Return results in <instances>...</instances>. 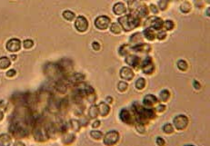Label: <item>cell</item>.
I'll list each match as a JSON object with an SVG mask.
<instances>
[{"instance_id": "cell-1", "label": "cell", "mask_w": 210, "mask_h": 146, "mask_svg": "<svg viewBox=\"0 0 210 146\" xmlns=\"http://www.w3.org/2000/svg\"><path fill=\"white\" fill-rule=\"evenodd\" d=\"M26 125L27 123H23L22 121H20L17 118H15L14 122H12L9 126V131L11 134L16 138H24L27 137L28 134V131Z\"/></svg>"}, {"instance_id": "cell-2", "label": "cell", "mask_w": 210, "mask_h": 146, "mask_svg": "<svg viewBox=\"0 0 210 146\" xmlns=\"http://www.w3.org/2000/svg\"><path fill=\"white\" fill-rule=\"evenodd\" d=\"M118 22L120 23V26L125 29L126 31H131L137 27L140 24V19L132 15H126L122 17L118 18Z\"/></svg>"}, {"instance_id": "cell-3", "label": "cell", "mask_w": 210, "mask_h": 146, "mask_svg": "<svg viewBox=\"0 0 210 146\" xmlns=\"http://www.w3.org/2000/svg\"><path fill=\"white\" fill-rule=\"evenodd\" d=\"M45 75L54 81H58L61 79V76L63 75V73L58 65V64H47L45 67Z\"/></svg>"}, {"instance_id": "cell-4", "label": "cell", "mask_w": 210, "mask_h": 146, "mask_svg": "<svg viewBox=\"0 0 210 146\" xmlns=\"http://www.w3.org/2000/svg\"><path fill=\"white\" fill-rule=\"evenodd\" d=\"M35 127L33 129V136L38 142H44L48 139V135L46 133L45 126H44L40 122H36L34 124Z\"/></svg>"}, {"instance_id": "cell-5", "label": "cell", "mask_w": 210, "mask_h": 146, "mask_svg": "<svg viewBox=\"0 0 210 146\" xmlns=\"http://www.w3.org/2000/svg\"><path fill=\"white\" fill-rule=\"evenodd\" d=\"M140 66L145 75H152L155 71V64L151 57H146Z\"/></svg>"}, {"instance_id": "cell-6", "label": "cell", "mask_w": 210, "mask_h": 146, "mask_svg": "<svg viewBox=\"0 0 210 146\" xmlns=\"http://www.w3.org/2000/svg\"><path fill=\"white\" fill-rule=\"evenodd\" d=\"M173 123H174L176 129L182 131V130L186 128V126L188 124V118L184 114H179L174 118Z\"/></svg>"}, {"instance_id": "cell-7", "label": "cell", "mask_w": 210, "mask_h": 146, "mask_svg": "<svg viewBox=\"0 0 210 146\" xmlns=\"http://www.w3.org/2000/svg\"><path fill=\"white\" fill-rule=\"evenodd\" d=\"M119 140V134L117 131H110L106 134L104 137V144L106 145H114Z\"/></svg>"}, {"instance_id": "cell-8", "label": "cell", "mask_w": 210, "mask_h": 146, "mask_svg": "<svg viewBox=\"0 0 210 146\" xmlns=\"http://www.w3.org/2000/svg\"><path fill=\"white\" fill-rule=\"evenodd\" d=\"M110 25V18L106 16H100L95 20V26L100 30L107 29Z\"/></svg>"}, {"instance_id": "cell-9", "label": "cell", "mask_w": 210, "mask_h": 146, "mask_svg": "<svg viewBox=\"0 0 210 146\" xmlns=\"http://www.w3.org/2000/svg\"><path fill=\"white\" fill-rule=\"evenodd\" d=\"M58 65L63 73V75H70V73L73 70V63L69 59H62L59 63Z\"/></svg>"}, {"instance_id": "cell-10", "label": "cell", "mask_w": 210, "mask_h": 146, "mask_svg": "<svg viewBox=\"0 0 210 146\" xmlns=\"http://www.w3.org/2000/svg\"><path fill=\"white\" fill-rule=\"evenodd\" d=\"M75 26H76V28H77L78 31H79V32H85L87 30V28H88V21H87V19L85 16H79L76 19Z\"/></svg>"}, {"instance_id": "cell-11", "label": "cell", "mask_w": 210, "mask_h": 146, "mask_svg": "<svg viewBox=\"0 0 210 146\" xmlns=\"http://www.w3.org/2000/svg\"><path fill=\"white\" fill-rule=\"evenodd\" d=\"M126 63L128 65L134 67L135 69H138L140 67V64H141L140 58L138 56L135 55V54H129V55H127L126 57Z\"/></svg>"}, {"instance_id": "cell-12", "label": "cell", "mask_w": 210, "mask_h": 146, "mask_svg": "<svg viewBox=\"0 0 210 146\" xmlns=\"http://www.w3.org/2000/svg\"><path fill=\"white\" fill-rule=\"evenodd\" d=\"M21 48V41L17 38L10 39L6 44V49L9 52H17Z\"/></svg>"}, {"instance_id": "cell-13", "label": "cell", "mask_w": 210, "mask_h": 146, "mask_svg": "<svg viewBox=\"0 0 210 146\" xmlns=\"http://www.w3.org/2000/svg\"><path fill=\"white\" fill-rule=\"evenodd\" d=\"M119 118L120 120L125 123L126 124H133L134 123V119L132 118V115L130 113V112L126 109H122L119 113Z\"/></svg>"}, {"instance_id": "cell-14", "label": "cell", "mask_w": 210, "mask_h": 146, "mask_svg": "<svg viewBox=\"0 0 210 146\" xmlns=\"http://www.w3.org/2000/svg\"><path fill=\"white\" fill-rule=\"evenodd\" d=\"M119 74H120V77L125 81H131L135 76V74L132 71V69L126 66H124L120 69Z\"/></svg>"}, {"instance_id": "cell-15", "label": "cell", "mask_w": 210, "mask_h": 146, "mask_svg": "<svg viewBox=\"0 0 210 146\" xmlns=\"http://www.w3.org/2000/svg\"><path fill=\"white\" fill-rule=\"evenodd\" d=\"M85 80V75L83 74L80 73H76V74H71L68 77H67V81L71 84L74 85H78L80 83H83Z\"/></svg>"}, {"instance_id": "cell-16", "label": "cell", "mask_w": 210, "mask_h": 146, "mask_svg": "<svg viewBox=\"0 0 210 146\" xmlns=\"http://www.w3.org/2000/svg\"><path fill=\"white\" fill-rule=\"evenodd\" d=\"M148 22H149V26L155 30H161L164 24L163 20L159 17H151L148 19Z\"/></svg>"}, {"instance_id": "cell-17", "label": "cell", "mask_w": 210, "mask_h": 146, "mask_svg": "<svg viewBox=\"0 0 210 146\" xmlns=\"http://www.w3.org/2000/svg\"><path fill=\"white\" fill-rule=\"evenodd\" d=\"M97 109H98V113L101 116L105 117L107 116L109 112H110V107L107 103H99V104L97 105Z\"/></svg>"}, {"instance_id": "cell-18", "label": "cell", "mask_w": 210, "mask_h": 146, "mask_svg": "<svg viewBox=\"0 0 210 146\" xmlns=\"http://www.w3.org/2000/svg\"><path fill=\"white\" fill-rule=\"evenodd\" d=\"M158 102V98L156 97L155 96L153 95H147L146 96L144 99H143V103L145 106H147V107H150L154 104H156Z\"/></svg>"}, {"instance_id": "cell-19", "label": "cell", "mask_w": 210, "mask_h": 146, "mask_svg": "<svg viewBox=\"0 0 210 146\" xmlns=\"http://www.w3.org/2000/svg\"><path fill=\"white\" fill-rule=\"evenodd\" d=\"M126 11V7L125 5V4L121 3V2H118L117 4H115L114 7H113V12L118 15V16H120V15H123L125 14Z\"/></svg>"}, {"instance_id": "cell-20", "label": "cell", "mask_w": 210, "mask_h": 146, "mask_svg": "<svg viewBox=\"0 0 210 146\" xmlns=\"http://www.w3.org/2000/svg\"><path fill=\"white\" fill-rule=\"evenodd\" d=\"M131 50L135 52H140V53H148L151 50V47L147 44H138L131 47Z\"/></svg>"}, {"instance_id": "cell-21", "label": "cell", "mask_w": 210, "mask_h": 146, "mask_svg": "<svg viewBox=\"0 0 210 146\" xmlns=\"http://www.w3.org/2000/svg\"><path fill=\"white\" fill-rule=\"evenodd\" d=\"M55 88H56V89L57 90V92H59L60 94H66L67 91V83H66L64 80L60 79V80L56 81Z\"/></svg>"}, {"instance_id": "cell-22", "label": "cell", "mask_w": 210, "mask_h": 146, "mask_svg": "<svg viewBox=\"0 0 210 146\" xmlns=\"http://www.w3.org/2000/svg\"><path fill=\"white\" fill-rule=\"evenodd\" d=\"M12 138L10 135L6 134H3L0 135V145L5 146V145H9L11 144Z\"/></svg>"}, {"instance_id": "cell-23", "label": "cell", "mask_w": 210, "mask_h": 146, "mask_svg": "<svg viewBox=\"0 0 210 146\" xmlns=\"http://www.w3.org/2000/svg\"><path fill=\"white\" fill-rule=\"evenodd\" d=\"M75 135L72 134H65L62 137V142L65 144H70L75 141Z\"/></svg>"}, {"instance_id": "cell-24", "label": "cell", "mask_w": 210, "mask_h": 146, "mask_svg": "<svg viewBox=\"0 0 210 146\" xmlns=\"http://www.w3.org/2000/svg\"><path fill=\"white\" fill-rule=\"evenodd\" d=\"M144 35H145V37L149 41H153L156 38V34H155V32H154V30L152 28L145 29L144 30Z\"/></svg>"}, {"instance_id": "cell-25", "label": "cell", "mask_w": 210, "mask_h": 146, "mask_svg": "<svg viewBox=\"0 0 210 146\" xmlns=\"http://www.w3.org/2000/svg\"><path fill=\"white\" fill-rule=\"evenodd\" d=\"M99 114L98 113V109H97V105H92L89 110H88V115L90 118L92 119H95L97 117V115Z\"/></svg>"}, {"instance_id": "cell-26", "label": "cell", "mask_w": 210, "mask_h": 146, "mask_svg": "<svg viewBox=\"0 0 210 146\" xmlns=\"http://www.w3.org/2000/svg\"><path fill=\"white\" fill-rule=\"evenodd\" d=\"M110 30L112 33L118 35V34H120L121 31H122V28H121V26L118 24V23H112L111 26H110Z\"/></svg>"}, {"instance_id": "cell-27", "label": "cell", "mask_w": 210, "mask_h": 146, "mask_svg": "<svg viewBox=\"0 0 210 146\" xmlns=\"http://www.w3.org/2000/svg\"><path fill=\"white\" fill-rule=\"evenodd\" d=\"M10 65V60L8 57L3 56L0 58V68L1 69H6Z\"/></svg>"}, {"instance_id": "cell-28", "label": "cell", "mask_w": 210, "mask_h": 146, "mask_svg": "<svg viewBox=\"0 0 210 146\" xmlns=\"http://www.w3.org/2000/svg\"><path fill=\"white\" fill-rule=\"evenodd\" d=\"M76 15L75 13H73L72 11H69V10H66L63 12V17L67 20V21H72L74 18H75Z\"/></svg>"}, {"instance_id": "cell-29", "label": "cell", "mask_w": 210, "mask_h": 146, "mask_svg": "<svg viewBox=\"0 0 210 146\" xmlns=\"http://www.w3.org/2000/svg\"><path fill=\"white\" fill-rule=\"evenodd\" d=\"M69 123H70L71 128H72L75 132H78V131L80 130V128H81V123H80V122L78 121V120H71Z\"/></svg>"}, {"instance_id": "cell-30", "label": "cell", "mask_w": 210, "mask_h": 146, "mask_svg": "<svg viewBox=\"0 0 210 146\" xmlns=\"http://www.w3.org/2000/svg\"><path fill=\"white\" fill-rule=\"evenodd\" d=\"M146 86V80L143 77H140L136 80V87L138 90H143Z\"/></svg>"}, {"instance_id": "cell-31", "label": "cell", "mask_w": 210, "mask_h": 146, "mask_svg": "<svg viewBox=\"0 0 210 146\" xmlns=\"http://www.w3.org/2000/svg\"><path fill=\"white\" fill-rule=\"evenodd\" d=\"M159 97H160V100H161V102H168V99H169V97H170V93H169V91L168 90H167V89H165V90H162L161 92H160V96H159Z\"/></svg>"}, {"instance_id": "cell-32", "label": "cell", "mask_w": 210, "mask_h": 146, "mask_svg": "<svg viewBox=\"0 0 210 146\" xmlns=\"http://www.w3.org/2000/svg\"><path fill=\"white\" fill-rule=\"evenodd\" d=\"M138 15L142 17L147 16L148 15V8L147 7V5H141L140 7H138Z\"/></svg>"}, {"instance_id": "cell-33", "label": "cell", "mask_w": 210, "mask_h": 146, "mask_svg": "<svg viewBox=\"0 0 210 146\" xmlns=\"http://www.w3.org/2000/svg\"><path fill=\"white\" fill-rule=\"evenodd\" d=\"M177 67L180 71H186L187 68H188V65H187V63L185 61V60H179L177 62Z\"/></svg>"}, {"instance_id": "cell-34", "label": "cell", "mask_w": 210, "mask_h": 146, "mask_svg": "<svg viewBox=\"0 0 210 146\" xmlns=\"http://www.w3.org/2000/svg\"><path fill=\"white\" fill-rule=\"evenodd\" d=\"M130 50H131V47H130L128 45H123V46L119 48V54H120V55L125 56V55H126V54L129 53Z\"/></svg>"}, {"instance_id": "cell-35", "label": "cell", "mask_w": 210, "mask_h": 146, "mask_svg": "<svg viewBox=\"0 0 210 146\" xmlns=\"http://www.w3.org/2000/svg\"><path fill=\"white\" fill-rule=\"evenodd\" d=\"M90 136H91L93 139H96V140H100V139L103 137V134H102L100 131H91V133H90Z\"/></svg>"}, {"instance_id": "cell-36", "label": "cell", "mask_w": 210, "mask_h": 146, "mask_svg": "<svg viewBox=\"0 0 210 146\" xmlns=\"http://www.w3.org/2000/svg\"><path fill=\"white\" fill-rule=\"evenodd\" d=\"M180 8H181V11L183 13H188L191 10V5L188 2H185L181 5Z\"/></svg>"}, {"instance_id": "cell-37", "label": "cell", "mask_w": 210, "mask_h": 146, "mask_svg": "<svg viewBox=\"0 0 210 146\" xmlns=\"http://www.w3.org/2000/svg\"><path fill=\"white\" fill-rule=\"evenodd\" d=\"M127 87H128L127 83L124 82V81H120V82L118 83V89L120 92H122V93L127 90Z\"/></svg>"}, {"instance_id": "cell-38", "label": "cell", "mask_w": 210, "mask_h": 146, "mask_svg": "<svg viewBox=\"0 0 210 146\" xmlns=\"http://www.w3.org/2000/svg\"><path fill=\"white\" fill-rule=\"evenodd\" d=\"M163 131L165 134H170L174 132V127L172 124L170 123H166L164 126H163Z\"/></svg>"}, {"instance_id": "cell-39", "label": "cell", "mask_w": 210, "mask_h": 146, "mask_svg": "<svg viewBox=\"0 0 210 146\" xmlns=\"http://www.w3.org/2000/svg\"><path fill=\"white\" fill-rule=\"evenodd\" d=\"M136 129L138 133L140 134H145L146 132V127H145V124L144 123H136Z\"/></svg>"}, {"instance_id": "cell-40", "label": "cell", "mask_w": 210, "mask_h": 146, "mask_svg": "<svg viewBox=\"0 0 210 146\" xmlns=\"http://www.w3.org/2000/svg\"><path fill=\"white\" fill-rule=\"evenodd\" d=\"M163 26H164L167 30L170 31V30H172V29L174 28L175 25H174V22H173L172 20H167V21L163 24Z\"/></svg>"}, {"instance_id": "cell-41", "label": "cell", "mask_w": 210, "mask_h": 146, "mask_svg": "<svg viewBox=\"0 0 210 146\" xmlns=\"http://www.w3.org/2000/svg\"><path fill=\"white\" fill-rule=\"evenodd\" d=\"M33 45H34V42H33L32 40H30V39H27V40H25L24 43H23L24 47L27 49L31 48V47H33Z\"/></svg>"}, {"instance_id": "cell-42", "label": "cell", "mask_w": 210, "mask_h": 146, "mask_svg": "<svg viewBox=\"0 0 210 146\" xmlns=\"http://www.w3.org/2000/svg\"><path fill=\"white\" fill-rule=\"evenodd\" d=\"M141 37V34H139V33H136V34H134L132 36H131V38H130V41L131 42H138V41H140V38Z\"/></svg>"}, {"instance_id": "cell-43", "label": "cell", "mask_w": 210, "mask_h": 146, "mask_svg": "<svg viewBox=\"0 0 210 146\" xmlns=\"http://www.w3.org/2000/svg\"><path fill=\"white\" fill-rule=\"evenodd\" d=\"M86 98H87V101L91 103H94L96 100V93H92L88 96H86Z\"/></svg>"}, {"instance_id": "cell-44", "label": "cell", "mask_w": 210, "mask_h": 146, "mask_svg": "<svg viewBox=\"0 0 210 146\" xmlns=\"http://www.w3.org/2000/svg\"><path fill=\"white\" fill-rule=\"evenodd\" d=\"M157 37H158L159 40H164V39L167 37V33H166L165 31L161 30V31H159L158 34L157 35Z\"/></svg>"}, {"instance_id": "cell-45", "label": "cell", "mask_w": 210, "mask_h": 146, "mask_svg": "<svg viewBox=\"0 0 210 146\" xmlns=\"http://www.w3.org/2000/svg\"><path fill=\"white\" fill-rule=\"evenodd\" d=\"M166 110V106L164 104H158L156 108V111L158 113H163Z\"/></svg>"}, {"instance_id": "cell-46", "label": "cell", "mask_w": 210, "mask_h": 146, "mask_svg": "<svg viewBox=\"0 0 210 146\" xmlns=\"http://www.w3.org/2000/svg\"><path fill=\"white\" fill-rule=\"evenodd\" d=\"M16 70L11 69V70H8V71H7V73H6V76H7V77H13V76H15V75H16Z\"/></svg>"}, {"instance_id": "cell-47", "label": "cell", "mask_w": 210, "mask_h": 146, "mask_svg": "<svg viewBox=\"0 0 210 146\" xmlns=\"http://www.w3.org/2000/svg\"><path fill=\"white\" fill-rule=\"evenodd\" d=\"M166 143H165V141H164V139L163 138H161V137H158L157 138V144L159 146H162L164 145Z\"/></svg>"}, {"instance_id": "cell-48", "label": "cell", "mask_w": 210, "mask_h": 146, "mask_svg": "<svg viewBox=\"0 0 210 146\" xmlns=\"http://www.w3.org/2000/svg\"><path fill=\"white\" fill-rule=\"evenodd\" d=\"M92 47H93L94 50L98 51V50L100 49V45H99V43H98V42H93V44H92Z\"/></svg>"}, {"instance_id": "cell-49", "label": "cell", "mask_w": 210, "mask_h": 146, "mask_svg": "<svg viewBox=\"0 0 210 146\" xmlns=\"http://www.w3.org/2000/svg\"><path fill=\"white\" fill-rule=\"evenodd\" d=\"M193 85H194L195 89H197V90H199V89L201 88V85H200V84H199L197 81H194V83H193Z\"/></svg>"}, {"instance_id": "cell-50", "label": "cell", "mask_w": 210, "mask_h": 146, "mask_svg": "<svg viewBox=\"0 0 210 146\" xmlns=\"http://www.w3.org/2000/svg\"><path fill=\"white\" fill-rule=\"evenodd\" d=\"M150 9H151V11H152L153 13H155V14H157V13L158 12V10L157 9V6H156L155 5H150Z\"/></svg>"}, {"instance_id": "cell-51", "label": "cell", "mask_w": 210, "mask_h": 146, "mask_svg": "<svg viewBox=\"0 0 210 146\" xmlns=\"http://www.w3.org/2000/svg\"><path fill=\"white\" fill-rule=\"evenodd\" d=\"M99 126H100V121H98V120H96V122H94L93 124H92V127H93V128H97V127H99Z\"/></svg>"}, {"instance_id": "cell-52", "label": "cell", "mask_w": 210, "mask_h": 146, "mask_svg": "<svg viewBox=\"0 0 210 146\" xmlns=\"http://www.w3.org/2000/svg\"><path fill=\"white\" fill-rule=\"evenodd\" d=\"M107 101L108 102V103H112V102H113V98L112 97H107Z\"/></svg>"}, {"instance_id": "cell-53", "label": "cell", "mask_w": 210, "mask_h": 146, "mask_svg": "<svg viewBox=\"0 0 210 146\" xmlns=\"http://www.w3.org/2000/svg\"><path fill=\"white\" fill-rule=\"evenodd\" d=\"M3 118H4V113L0 110V122L3 120Z\"/></svg>"}, {"instance_id": "cell-54", "label": "cell", "mask_w": 210, "mask_h": 146, "mask_svg": "<svg viewBox=\"0 0 210 146\" xmlns=\"http://www.w3.org/2000/svg\"><path fill=\"white\" fill-rule=\"evenodd\" d=\"M10 58H12V60H16V55H15V54H12V55L10 56Z\"/></svg>"}]
</instances>
